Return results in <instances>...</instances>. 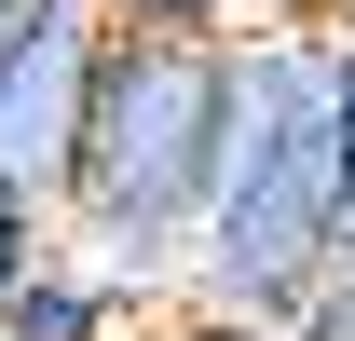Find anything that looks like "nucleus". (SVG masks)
Here are the masks:
<instances>
[{
	"mask_svg": "<svg viewBox=\"0 0 355 341\" xmlns=\"http://www.w3.org/2000/svg\"><path fill=\"white\" fill-rule=\"evenodd\" d=\"M314 28H328V42H355V0H314Z\"/></svg>",
	"mask_w": 355,
	"mask_h": 341,
	"instance_id": "8",
	"label": "nucleus"
},
{
	"mask_svg": "<svg viewBox=\"0 0 355 341\" xmlns=\"http://www.w3.org/2000/svg\"><path fill=\"white\" fill-rule=\"evenodd\" d=\"M0 341H137V314L96 287L69 246H42V259H28V287H14V314H0Z\"/></svg>",
	"mask_w": 355,
	"mask_h": 341,
	"instance_id": "5",
	"label": "nucleus"
},
{
	"mask_svg": "<svg viewBox=\"0 0 355 341\" xmlns=\"http://www.w3.org/2000/svg\"><path fill=\"white\" fill-rule=\"evenodd\" d=\"M96 28L83 0H42L14 42H0V205H28L55 232L69 218V164H83V110H96Z\"/></svg>",
	"mask_w": 355,
	"mask_h": 341,
	"instance_id": "3",
	"label": "nucleus"
},
{
	"mask_svg": "<svg viewBox=\"0 0 355 341\" xmlns=\"http://www.w3.org/2000/svg\"><path fill=\"white\" fill-rule=\"evenodd\" d=\"M328 259H342V42L287 28L232 55L219 191H205V246H191L164 341H287Z\"/></svg>",
	"mask_w": 355,
	"mask_h": 341,
	"instance_id": "1",
	"label": "nucleus"
},
{
	"mask_svg": "<svg viewBox=\"0 0 355 341\" xmlns=\"http://www.w3.org/2000/svg\"><path fill=\"white\" fill-rule=\"evenodd\" d=\"M219 123H232V55H191V42H110L96 55V110H83L55 246L123 314H178V287H191L205 191H219Z\"/></svg>",
	"mask_w": 355,
	"mask_h": 341,
	"instance_id": "2",
	"label": "nucleus"
},
{
	"mask_svg": "<svg viewBox=\"0 0 355 341\" xmlns=\"http://www.w3.org/2000/svg\"><path fill=\"white\" fill-rule=\"evenodd\" d=\"M28 14H42V0H0V42H14V28H28Z\"/></svg>",
	"mask_w": 355,
	"mask_h": 341,
	"instance_id": "9",
	"label": "nucleus"
},
{
	"mask_svg": "<svg viewBox=\"0 0 355 341\" xmlns=\"http://www.w3.org/2000/svg\"><path fill=\"white\" fill-rule=\"evenodd\" d=\"M342 232H355V42H342Z\"/></svg>",
	"mask_w": 355,
	"mask_h": 341,
	"instance_id": "7",
	"label": "nucleus"
},
{
	"mask_svg": "<svg viewBox=\"0 0 355 341\" xmlns=\"http://www.w3.org/2000/svg\"><path fill=\"white\" fill-rule=\"evenodd\" d=\"M42 246H55L42 218H28V205H0V314H14V287H28V259H42Z\"/></svg>",
	"mask_w": 355,
	"mask_h": 341,
	"instance_id": "6",
	"label": "nucleus"
},
{
	"mask_svg": "<svg viewBox=\"0 0 355 341\" xmlns=\"http://www.w3.org/2000/svg\"><path fill=\"white\" fill-rule=\"evenodd\" d=\"M110 42H191V55H246V42H287L314 28V0H83Z\"/></svg>",
	"mask_w": 355,
	"mask_h": 341,
	"instance_id": "4",
	"label": "nucleus"
}]
</instances>
